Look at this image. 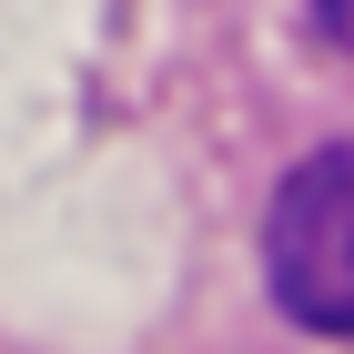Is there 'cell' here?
Here are the masks:
<instances>
[{
    "instance_id": "cell-2",
    "label": "cell",
    "mask_w": 354,
    "mask_h": 354,
    "mask_svg": "<svg viewBox=\"0 0 354 354\" xmlns=\"http://www.w3.org/2000/svg\"><path fill=\"white\" fill-rule=\"evenodd\" d=\"M314 10H324V41H344V0H314Z\"/></svg>"
},
{
    "instance_id": "cell-1",
    "label": "cell",
    "mask_w": 354,
    "mask_h": 354,
    "mask_svg": "<svg viewBox=\"0 0 354 354\" xmlns=\"http://www.w3.org/2000/svg\"><path fill=\"white\" fill-rule=\"evenodd\" d=\"M263 273H273V304L304 334L354 324V152L344 142H314L283 172L273 223H263Z\"/></svg>"
}]
</instances>
